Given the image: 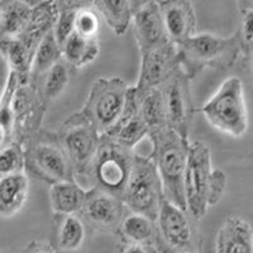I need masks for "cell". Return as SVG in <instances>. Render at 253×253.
<instances>
[{"instance_id":"cb8c5ba5","label":"cell","mask_w":253,"mask_h":253,"mask_svg":"<svg viewBox=\"0 0 253 253\" xmlns=\"http://www.w3.org/2000/svg\"><path fill=\"white\" fill-rule=\"evenodd\" d=\"M71 70L72 67L62 57L37 81L29 84L36 87L42 100L49 105L52 101L60 98L66 90L71 78Z\"/></svg>"},{"instance_id":"60d3db41","label":"cell","mask_w":253,"mask_h":253,"mask_svg":"<svg viewBox=\"0 0 253 253\" xmlns=\"http://www.w3.org/2000/svg\"><path fill=\"white\" fill-rule=\"evenodd\" d=\"M1 19H3V3L0 0V28H1Z\"/></svg>"},{"instance_id":"603a6c76","label":"cell","mask_w":253,"mask_h":253,"mask_svg":"<svg viewBox=\"0 0 253 253\" xmlns=\"http://www.w3.org/2000/svg\"><path fill=\"white\" fill-rule=\"evenodd\" d=\"M56 245L60 253H76L86 241L87 225L79 214L57 215Z\"/></svg>"},{"instance_id":"d6986e66","label":"cell","mask_w":253,"mask_h":253,"mask_svg":"<svg viewBox=\"0 0 253 253\" xmlns=\"http://www.w3.org/2000/svg\"><path fill=\"white\" fill-rule=\"evenodd\" d=\"M60 10L56 0H46L32 9V14L26 29L19 38L35 52L40 42L53 31Z\"/></svg>"},{"instance_id":"f1b7e54d","label":"cell","mask_w":253,"mask_h":253,"mask_svg":"<svg viewBox=\"0 0 253 253\" xmlns=\"http://www.w3.org/2000/svg\"><path fill=\"white\" fill-rule=\"evenodd\" d=\"M3 19L0 28V38L19 37L26 29L32 14V6L22 0H1Z\"/></svg>"},{"instance_id":"d590c367","label":"cell","mask_w":253,"mask_h":253,"mask_svg":"<svg viewBox=\"0 0 253 253\" xmlns=\"http://www.w3.org/2000/svg\"><path fill=\"white\" fill-rule=\"evenodd\" d=\"M121 253H160L155 246L124 245Z\"/></svg>"},{"instance_id":"d4e9b609","label":"cell","mask_w":253,"mask_h":253,"mask_svg":"<svg viewBox=\"0 0 253 253\" xmlns=\"http://www.w3.org/2000/svg\"><path fill=\"white\" fill-rule=\"evenodd\" d=\"M0 53L9 65V71L15 72L20 84H29L31 66L35 52L19 37L0 38Z\"/></svg>"},{"instance_id":"e575fe53","label":"cell","mask_w":253,"mask_h":253,"mask_svg":"<svg viewBox=\"0 0 253 253\" xmlns=\"http://www.w3.org/2000/svg\"><path fill=\"white\" fill-rule=\"evenodd\" d=\"M23 253H58V251L55 250L47 242L33 241L27 246Z\"/></svg>"},{"instance_id":"484cf974","label":"cell","mask_w":253,"mask_h":253,"mask_svg":"<svg viewBox=\"0 0 253 253\" xmlns=\"http://www.w3.org/2000/svg\"><path fill=\"white\" fill-rule=\"evenodd\" d=\"M94 8L117 36H123L132 24L133 10L129 0H95Z\"/></svg>"},{"instance_id":"9c48e42d","label":"cell","mask_w":253,"mask_h":253,"mask_svg":"<svg viewBox=\"0 0 253 253\" xmlns=\"http://www.w3.org/2000/svg\"><path fill=\"white\" fill-rule=\"evenodd\" d=\"M129 85L122 78H99L92 83L80 112L101 135L109 132L124 109Z\"/></svg>"},{"instance_id":"7402d4cb","label":"cell","mask_w":253,"mask_h":253,"mask_svg":"<svg viewBox=\"0 0 253 253\" xmlns=\"http://www.w3.org/2000/svg\"><path fill=\"white\" fill-rule=\"evenodd\" d=\"M117 236L123 241L124 245H147L157 248L156 220L130 210L124 215Z\"/></svg>"},{"instance_id":"3957f363","label":"cell","mask_w":253,"mask_h":253,"mask_svg":"<svg viewBox=\"0 0 253 253\" xmlns=\"http://www.w3.org/2000/svg\"><path fill=\"white\" fill-rule=\"evenodd\" d=\"M181 70L194 79L204 69L227 71L234 66L242 55L238 33L220 37L211 33H200L177 44Z\"/></svg>"},{"instance_id":"5bb4252c","label":"cell","mask_w":253,"mask_h":253,"mask_svg":"<svg viewBox=\"0 0 253 253\" xmlns=\"http://www.w3.org/2000/svg\"><path fill=\"white\" fill-rule=\"evenodd\" d=\"M178 70H181L177 44L172 42L158 46L141 53V67L137 84L139 91L161 87Z\"/></svg>"},{"instance_id":"6da1fadb","label":"cell","mask_w":253,"mask_h":253,"mask_svg":"<svg viewBox=\"0 0 253 253\" xmlns=\"http://www.w3.org/2000/svg\"><path fill=\"white\" fill-rule=\"evenodd\" d=\"M227 175L211 164L210 148L203 142H190L184 189L186 210L196 221L221 200L227 187Z\"/></svg>"},{"instance_id":"74e56055","label":"cell","mask_w":253,"mask_h":253,"mask_svg":"<svg viewBox=\"0 0 253 253\" xmlns=\"http://www.w3.org/2000/svg\"><path fill=\"white\" fill-rule=\"evenodd\" d=\"M130 1V6H132L133 14L135 12H138L141 9H143L144 6L150 5V4L153 3H161V0H129Z\"/></svg>"},{"instance_id":"836d02e7","label":"cell","mask_w":253,"mask_h":253,"mask_svg":"<svg viewBox=\"0 0 253 253\" xmlns=\"http://www.w3.org/2000/svg\"><path fill=\"white\" fill-rule=\"evenodd\" d=\"M242 13L241 27L237 31L242 46V55L247 56L253 48V12L245 10Z\"/></svg>"},{"instance_id":"1f68e13d","label":"cell","mask_w":253,"mask_h":253,"mask_svg":"<svg viewBox=\"0 0 253 253\" xmlns=\"http://www.w3.org/2000/svg\"><path fill=\"white\" fill-rule=\"evenodd\" d=\"M100 20V14L94 6L78 10L75 15V33L84 38L96 40L99 38Z\"/></svg>"},{"instance_id":"7bdbcfd3","label":"cell","mask_w":253,"mask_h":253,"mask_svg":"<svg viewBox=\"0 0 253 253\" xmlns=\"http://www.w3.org/2000/svg\"><path fill=\"white\" fill-rule=\"evenodd\" d=\"M161 1H162V0H161Z\"/></svg>"},{"instance_id":"ab89813d","label":"cell","mask_w":253,"mask_h":253,"mask_svg":"<svg viewBox=\"0 0 253 253\" xmlns=\"http://www.w3.org/2000/svg\"><path fill=\"white\" fill-rule=\"evenodd\" d=\"M246 57H247V60H248V65H250L251 74H252V76H253V48L251 49L250 53H248V55L246 56Z\"/></svg>"},{"instance_id":"30bf717a","label":"cell","mask_w":253,"mask_h":253,"mask_svg":"<svg viewBox=\"0 0 253 253\" xmlns=\"http://www.w3.org/2000/svg\"><path fill=\"white\" fill-rule=\"evenodd\" d=\"M195 221L187 210L164 199L156 218L158 252L198 253Z\"/></svg>"},{"instance_id":"44dd1931","label":"cell","mask_w":253,"mask_h":253,"mask_svg":"<svg viewBox=\"0 0 253 253\" xmlns=\"http://www.w3.org/2000/svg\"><path fill=\"white\" fill-rule=\"evenodd\" d=\"M87 190L76 180L60 181L49 186V204L56 215H72L81 211Z\"/></svg>"},{"instance_id":"8fae6325","label":"cell","mask_w":253,"mask_h":253,"mask_svg":"<svg viewBox=\"0 0 253 253\" xmlns=\"http://www.w3.org/2000/svg\"><path fill=\"white\" fill-rule=\"evenodd\" d=\"M190 81L191 79L182 70H178L161 86L166 109V126L186 139H189L195 117V104Z\"/></svg>"},{"instance_id":"ac0fdd59","label":"cell","mask_w":253,"mask_h":253,"mask_svg":"<svg viewBox=\"0 0 253 253\" xmlns=\"http://www.w3.org/2000/svg\"><path fill=\"white\" fill-rule=\"evenodd\" d=\"M216 253H253V229L247 220L229 215L216 236Z\"/></svg>"},{"instance_id":"d6a6232c","label":"cell","mask_w":253,"mask_h":253,"mask_svg":"<svg viewBox=\"0 0 253 253\" xmlns=\"http://www.w3.org/2000/svg\"><path fill=\"white\" fill-rule=\"evenodd\" d=\"M75 15L76 12L74 10H65V12H60L58 14L56 24L53 27V33H55V37L61 48L75 32Z\"/></svg>"},{"instance_id":"b9f144b4","label":"cell","mask_w":253,"mask_h":253,"mask_svg":"<svg viewBox=\"0 0 253 253\" xmlns=\"http://www.w3.org/2000/svg\"><path fill=\"white\" fill-rule=\"evenodd\" d=\"M0 253H1V252H0Z\"/></svg>"},{"instance_id":"2e32d148","label":"cell","mask_w":253,"mask_h":253,"mask_svg":"<svg viewBox=\"0 0 253 253\" xmlns=\"http://www.w3.org/2000/svg\"><path fill=\"white\" fill-rule=\"evenodd\" d=\"M135 42L141 53L171 42L166 35L160 3H153L135 12L132 18Z\"/></svg>"},{"instance_id":"8d00e7d4","label":"cell","mask_w":253,"mask_h":253,"mask_svg":"<svg viewBox=\"0 0 253 253\" xmlns=\"http://www.w3.org/2000/svg\"><path fill=\"white\" fill-rule=\"evenodd\" d=\"M12 142H14V139H13V132L9 129L5 124L0 122V150L3 147H5L6 144L12 143Z\"/></svg>"},{"instance_id":"83f0119b","label":"cell","mask_w":253,"mask_h":253,"mask_svg":"<svg viewBox=\"0 0 253 253\" xmlns=\"http://www.w3.org/2000/svg\"><path fill=\"white\" fill-rule=\"evenodd\" d=\"M137 94H138L139 113L143 121L146 122L147 126L150 128V133L167 126L166 109H165L164 94L161 87H153L143 91L137 90Z\"/></svg>"},{"instance_id":"52a82bcc","label":"cell","mask_w":253,"mask_h":253,"mask_svg":"<svg viewBox=\"0 0 253 253\" xmlns=\"http://www.w3.org/2000/svg\"><path fill=\"white\" fill-rule=\"evenodd\" d=\"M135 152L115 142L108 135H101L98 152L90 175V189L98 187L119 199H123L126 184L132 172Z\"/></svg>"},{"instance_id":"ba28073f","label":"cell","mask_w":253,"mask_h":253,"mask_svg":"<svg viewBox=\"0 0 253 253\" xmlns=\"http://www.w3.org/2000/svg\"><path fill=\"white\" fill-rule=\"evenodd\" d=\"M164 199V187L153 160L151 156L144 157L135 153L132 172L122 199L124 205L130 211L156 220Z\"/></svg>"},{"instance_id":"4316f807","label":"cell","mask_w":253,"mask_h":253,"mask_svg":"<svg viewBox=\"0 0 253 253\" xmlns=\"http://www.w3.org/2000/svg\"><path fill=\"white\" fill-rule=\"evenodd\" d=\"M99 52H100L99 38L96 40L84 38L76 35L75 32L62 46L63 60L66 61L72 69H81L94 62L98 57Z\"/></svg>"},{"instance_id":"5b68a950","label":"cell","mask_w":253,"mask_h":253,"mask_svg":"<svg viewBox=\"0 0 253 253\" xmlns=\"http://www.w3.org/2000/svg\"><path fill=\"white\" fill-rule=\"evenodd\" d=\"M24 147L26 173L49 186L60 181L75 180L72 165L63 150L57 133L41 129Z\"/></svg>"},{"instance_id":"f546056e","label":"cell","mask_w":253,"mask_h":253,"mask_svg":"<svg viewBox=\"0 0 253 253\" xmlns=\"http://www.w3.org/2000/svg\"><path fill=\"white\" fill-rule=\"evenodd\" d=\"M61 58H62V48L58 44L53 31H51L43 40L41 41L36 48L33 61H32L29 83L37 81Z\"/></svg>"},{"instance_id":"ffe728a7","label":"cell","mask_w":253,"mask_h":253,"mask_svg":"<svg viewBox=\"0 0 253 253\" xmlns=\"http://www.w3.org/2000/svg\"><path fill=\"white\" fill-rule=\"evenodd\" d=\"M29 176L26 172L0 177V218H13L28 200Z\"/></svg>"},{"instance_id":"e0dca14e","label":"cell","mask_w":253,"mask_h":253,"mask_svg":"<svg viewBox=\"0 0 253 253\" xmlns=\"http://www.w3.org/2000/svg\"><path fill=\"white\" fill-rule=\"evenodd\" d=\"M160 8L166 35L172 43L180 44L195 35V10L190 0H162Z\"/></svg>"},{"instance_id":"4dcf8cb0","label":"cell","mask_w":253,"mask_h":253,"mask_svg":"<svg viewBox=\"0 0 253 253\" xmlns=\"http://www.w3.org/2000/svg\"><path fill=\"white\" fill-rule=\"evenodd\" d=\"M19 172H26L24 147L12 142L0 150V177Z\"/></svg>"},{"instance_id":"7c38bea8","label":"cell","mask_w":253,"mask_h":253,"mask_svg":"<svg viewBox=\"0 0 253 253\" xmlns=\"http://www.w3.org/2000/svg\"><path fill=\"white\" fill-rule=\"evenodd\" d=\"M128 209L123 200L112 194L91 187L79 215L83 218L87 228L100 233L117 234Z\"/></svg>"},{"instance_id":"9a60e30c","label":"cell","mask_w":253,"mask_h":253,"mask_svg":"<svg viewBox=\"0 0 253 253\" xmlns=\"http://www.w3.org/2000/svg\"><path fill=\"white\" fill-rule=\"evenodd\" d=\"M103 135H108L126 148L133 151L144 138H148L150 128L139 113L138 94L134 86H129L126 105L117 123Z\"/></svg>"},{"instance_id":"4fadbf2b","label":"cell","mask_w":253,"mask_h":253,"mask_svg":"<svg viewBox=\"0 0 253 253\" xmlns=\"http://www.w3.org/2000/svg\"><path fill=\"white\" fill-rule=\"evenodd\" d=\"M47 105L31 84H20L13 99V139L23 146L42 129Z\"/></svg>"},{"instance_id":"f35d334b","label":"cell","mask_w":253,"mask_h":253,"mask_svg":"<svg viewBox=\"0 0 253 253\" xmlns=\"http://www.w3.org/2000/svg\"><path fill=\"white\" fill-rule=\"evenodd\" d=\"M237 3H238L241 12H245V10H252L253 12V0H237Z\"/></svg>"},{"instance_id":"277c9868","label":"cell","mask_w":253,"mask_h":253,"mask_svg":"<svg viewBox=\"0 0 253 253\" xmlns=\"http://www.w3.org/2000/svg\"><path fill=\"white\" fill-rule=\"evenodd\" d=\"M200 112L214 129L234 138L243 137L248 130V109L241 79H225Z\"/></svg>"},{"instance_id":"7a4b0ae2","label":"cell","mask_w":253,"mask_h":253,"mask_svg":"<svg viewBox=\"0 0 253 253\" xmlns=\"http://www.w3.org/2000/svg\"><path fill=\"white\" fill-rule=\"evenodd\" d=\"M151 158L161 178L165 199L186 210L185 200V171L189 155V139L184 138L169 126L151 132Z\"/></svg>"},{"instance_id":"8992f818","label":"cell","mask_w":253,"mask_h":253,"mask_svg":"<svg viewBox=\"0 0 253 253\" xmlns=\"http://www.w3.org/2000/svg\"><path fill=\"white\" fill-rule=\"evenodd\" d=\"M66 152L75 180L90 189V175L95 156L100 144L101 134L81 112L74 113L61 124L57 132ZM85 187V186H84Z\"/></svg>"}]
</instances>
